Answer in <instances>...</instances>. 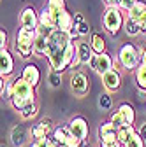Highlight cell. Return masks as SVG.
I'll return each mask as SVG.
<instances>
[{
  "instance_id": "6da1fadb",
  "label": "cell",
  "mask_w": 146,
  "mask_h": 147,
  "mask_svg": "<svg viewBox=\"0 0 146 147\" xmlns=\"http://www.w3.org/2000/svg\"><path fill=\"white\" fill-rule=\"evenodd\" d=\"M11 91H12V98H11V105L21 112V110L30 105V103H35V88L32 84H28L23 77H16L11 81Z\"/></svg>"
},
{
  "instance_id": "7a4b0ae2",
  "label": "cell",
  "mask_w": 146,
  "mask_h": 147,
  "mask_svg": "<svg viewBox=\"0 0 146 147\" xmlns=\"http://www.w3.org/2000/svg\"><path fill=\"white\" fill-rule=\"evenodd\" d=\"M118 63L129 72H136L141 65V49L134 44H123L118 51Z\"/></svg>"
},
{
  "instance_id": "3957f363",
  "label": "cell",
  "mask_w": 146,
  "mask_h": 147,
  "mask_svg": "<svg viewBox=\"0 0 146 147\" xmlns=\"http://www.w3.org/2000/svg\"><path fill=\"white\" fill-rule=\"evenodd\" d=\"M102 25H104V28H106L109 33H111L113 37H116L118 32H120V28L125 25L123 11H121L118 5H115V7H107L106 12H104V18H102Z\"/></svg>"
},
{
  "instance_id": "277c9868",
  "label": "cell",
  "mask_w": 146,
  "mask_h": 147,
  "mask_svg": "<svg viewBox=\"0 0 146 147\" xmlns=\"http://www.w3.org/2000/svg\"><path fill=\"white\" fill-rule=\"evenodd\" d=\"M111 121L116 128H121V126H129V124H134L136 121V110L130 103H121L118 109H116V112L111 114Z\"/></svg>"
},
{
  "instance_id": "5b68a950",
  "label": "cell",
  "mask_w": 146,
  "mask_h": 147,
  "mask_svg": "<svg viewBox=\"0 0 146 147\" xmlns=\"http://www.w3.org/2000/svg\"><path fill=\"white\" fill-rule=\"evenodd\" d=\"M69 131L74 135L79 142H85L88 138V133H90V126H88V121L83 117V116H74L69 123Z\"/></svg>"
},
{
  "instance_id": "8992f818",
  "label": "cell",
  "mask_w": 146,
  "mask_h": 147,
  "mask_svg": "<svg viewBox=\"0 0 146 147\" xmlns=\"http://www.w3.org/2000/svg\"><path fill=\"white\" fill-rule=\"evenodd\" d=\"M70 89L76 96H85L90 91V81L83 72H74L70 76Z\"/></svg>"
},
{
  "instance_id": "52a82bcc",
  "label": "cell",
  "mask_w": 146,
  "mask_h": 147,
  "mask_svg": "<svg viewBox=\"0 0 146 147\" xmlns=\"http://www.w3.org/2000/svg\"><path fill=\"white\" fill-rule=\"evenodd\" d=\"M100 77H102V86L106 88L107 93H116V91L121 88V74L116 68L106 72Z\"/></svg>"
},
{
  "instance_id": "ba28073f",
  "label": "cell",
  "mask_w": 146,
  "mask_h": 147,
  "mask_svg": "<svg viewBox=\"0 0 146 147\" xmlns=\"http://www.w3.org/2000/svg\"><path fill=\"white\" fill-rule=\"evenodd\" d=\"M20 23H21V28L37 30V26H39V12L33 7H25L21 16H20Z\"/></svg>"
},
{
  "instance_id": "9c48e42d",
  "label": "cell",
  "mask_w": 146,
  "mask_h": 147,
  "mask_svg": "<svg viewBox=\"0 0 146 147\" xmlns=\"http://www.w3.org/2000/svg\"><path fill=\"white\" fill-rule=\"evenodd\" d=\"M14 70V58L12 54L7 51V47L0 49V76L2 77H9Z\"/></svg>"
},
{
  "instance_id": "30bf717a",
  "label": "cell",
  "mask_w": 146,
  "mask_h": 147,
  "mask_svg": "<svg viewBox=\"0 0 146 147\" xmlns=\"http://www.w3.org/2000/svg\"><path fill=\"white\" fill-rule=\"evenodd\" d=\"M21 77H23L28 84H32L33 88H37V86H39V82H41V70H39V67H37V65H33V63H27V65H25V68H23V72H21Z\"/></svg>"
},
{
  "instance_id": "8fae6325",
  "label": "cell",
  "mask_w": 146,
  "mask_h": 147,
  "mask_svg": "<svg viewBox=\"0 0 146 147\" xmlns=\"http://www.w3.org/2000/svg\"><path fill=\"white\" fill-rule=\"evenodd\" d=\"M55 23H57V30H62V32L69 33L74 28V18L70 16V12L67 9H63L62 12H58L55 16Z\"/></svg>"
},
{
  "instance_id": "7c38bea8",
  "label": "cell",
  "mask_w": 146,
  "mask_h": 147,
  "mask_svg": "<svg viewBox=\"0 0 146 147\" xmlns=\"http://www.w3.org/2000/svg\"><path fill=\"white\" fill-rule=\"evenodd\" d=\"M11 144L14 147H23L27 144V128L23 124H16L11 130Z\"/></svg>"
},
{
  "instance_id": "4fadbf2b",
  "label": "cell",
  "mask_w": 146,
  "mask_h": 147,
  "mask_svg": "<svg viewBox=\"0 0 146 147\" xmlns=\"http://www.w3.org/2000/svg\"><path fill=\"white\" fill-rule=\"evenodd\" d=\"M78 46V58H79V61H81V65H88L90 63V60H92V56H93V49H92V46H90L88 42H85V40H81L79 44H76Z\"/></svg>"
},
{
  "instance_id": "5bb4252c",
  "label": "cell",
  "mask_w": 146,
  "mask_h": 147,
  "mask_svg": "<svg viewBox=\"0 0 146 147\" xmlns=\"http://www.w3.org/2000/svg\"><path fill=\"white\" fill-rule=\"evenodd\" d=\"M113 65H115V60L109 56L107 53H102V54H97V74L104 76L106 72L113 70Z\"/></svg>"
},
{
  "instance_id": "9a60e30c",
  "label": "cell",
  "mask_w": 146,
  "mask_h": 147,
  "mask_svg": "<svg viewBox=\"0 0 146 147\" xmlns=\"http://www.w3.org/2000/svg\"><path fill=\"white\" fill-rule=\"evenodd\" d=\"M48 47H49V40L42 35H37V39L33 42V54L35 56H44V54H48Z\"/></svg>"
},
{
  "instance_id": "2e32d148",
  "label": "cell",
  "mask_w": 146,
  "mask_h": 147,
  "mask_svg": "<svg viewBox=\"0 0 146 147\" xmlns=\"http://www.w3.org/2000/svg\"><path fill=\"white\" fill-rule=\"evenodd\" d=\"M90 46H92L95 54L106 53V40H104V37L100 33H92V37H90Z\"/></svg>"
},
{
  "instance_id": "e0dca14e",
  "label": "cell",
  "mask_w": 146,
  "mask_h": 147,
  "mask_svg": "<svg viewBox=\"0 0 146 147\" xmlns=\"http://www.w3.org/2000/svg\"><path fill=\"white\" fill-rule=\"evenodd\" d=\"M72 133L69 131V126L65 124V126H57L55 130L51 131V137L57 140L58 144H62V145H65V142H67V138L70 137Z\"/></svg>"
},
{
  "instance_id": "ac0fdd59",
  "label": "cell",
  "mask_w": 146,
  "mask_h": 147,
  "mask_svg": "<svg viewBox=\"0 0 146 147\" xmlns=\"http://www.w3.org/2000/svg\"><path fill=\"white\" fill-rule=\"evenodd\" d=\"M118 133V128L111 123V121H104L99 124V130H97V135H99V140L107 137V135H116Z\"/></svg>"
},
{
  "instance_id": "d6986e66",
  "label": "cell",
  "mask_w": 146,
  "mask_h": 147,
  "mask_svg": "<svg viewBox=\"0 0 146 147\" xmlns=\"http://www.w3.org/2000/svg\"><path fill=\"white\" fill-rule=\"evenodd\" d=\"M16 51H18V54H20L23 60H28L32 54H33V44L16 40Z\"/></svg>"
},
{
  "instance_id": "ffe728a7",
  "label": "cell",
  "mask_w": 146,
  "mask_h": 147,
  "mask_svg": "<svg viewBox=\"0 0 146 147\" xmlns=\"http://www.w3.org/2000/svg\"><path fill=\"white\" fill-rule=\"evenodd\" d=\"M137 130L134 128V124H129V126H121V128H118V133H116V137H118V142L121 144V147H123V144L129 140L134 133H136Z\"/></svg>"
},
{
  "instance_id": "44dd1931",
  "label": "cell",
  "mask_w": 146,
  "mask_h": 147,
  "mask_svg": "<svg viewBox=\"0 0 146 147\" xmlns=\"http://www.w3.org/2000/svg\"><path fill=\"white\" fill-rule=\"evenodd\" d=\"M144 12H146V4L143 2V0H139V2L129 11V18H130V20H134V21H141V18L144 16Z\"/></svg>"
},
{
  "instance_id": "7402d4cb",
  "label": "cell",
  "mask_w": 146,
  "mask_h": 147,
  "mask_svg": "<svg viewBox=\"0 0 146 147\" xmlns=\"http://www.w3.org/2000/svg\"><path fill=\"white\" fill-rule=\"evenodd\" d=\"M39 25H44V26H55L57 28V23H55V18L51 14V11L44 5L42 11L39 12Z\"/></svg>"
},
{
  "instance_id": "603a6c76",
  "label": "cell",
  "mask_w": 146,
  "mask_h": 147,
  "mask_svg": "<svg viewBox=\"0 0 146 147\" xmlns=\"http://www.w3.org/2000/svg\"><path fill=\"white\" fill-rule=\"evenodd\" d=\"M37 114H39V105H37V103H30V105H27V107L21 110V112H20L21 119H25V121L33 119Z\"/></svg>"
},
{
  "instance_id": "cb8c5ba5",
  "label": "cell",
  "mask_w": 146,
  "mask_h": 147,
  "mask_svg": "<svg viewBox=\"0 0 146 147\" xmlns=\"http://www.w3.org/2000/svg\"><path fill=\"white\" fill-rule=\"evenodd\" d=\"M134 76H136L137 88L146 91V65H139V67H137V70L134 72Z\"/></svg>"
},
{
  "instance_id": "d4e9b609",
  "label": "cell",
  "mask_w": 146,
  "mask_h": 147,
  "mask_svg": "<svg viewBox=\"0 0 146 147\" xmlns=\"http://www.w3.org/2000/svg\"><path fill=\"white\" fill-rule=\"evenodd\" d=\"M49 131L51 130H48L46 126H42L41 123H37V124H33V128H32V137L35 140H42V138H48L49 137Z\"/></svg>"
},
{
  "instance_id": "484cf974",
  "label": "cell",
  "mask_w": 146,
  "mask_h": 147,
  "mask_svg": "<svg viewBox=\"0 0 146 147\" xmlns=\"http://www.w3.org/2000/svg\"><path fill=\"white\" fill-rule=\"evenodd\" d=\"M125 32L129 33L130 37H136V35H139L143 30H141V26H139V23L137 21H134V20H130V18H127L125 20Z\"/></svg>"
},
{
  "instance_id": "4316f807",
  "label": "cell",
  "mask_w": 146,
  "mask_h": 147,
  "mask_svg": "<svg viewBox=\"0 0 146 147\" xmlns=\"http://www.w3.org/2000/svg\"><path fill=\"white\" fill-rule=\"evenodd\" d=\"M46 7L51 11V14H53V18H55L58 12H62V11L65 9V0H48Z\"/></svg>"
},
{
  "instance_id": "83f0119b",
  "label": "cell",
  "mask_w": 146,
  "mask_h": 147,
  "mask_svg": "<svg viewBox=\"0 0 146 147\" xmlns=\"http://www.w3.org/2000/svg\"><path fill=\"white\" fill-rule=\"evenodd\" d=\"M99 107L102 109V110H109L113 107V98H111V95L109 93H102L100 96H99Z\"/></svg>"
},
{
  "instance_id": "f1b7e54d",
  "label": "cell",
  "mask_w": 146,
  "mask_h": 147,
  "mask_svg": "<svg viewBox=\"0 0 146 147\" xmlns=\"http://www.w3.org/2000/svg\"><path fill=\"white\" fill-rule=\"evenodd\" d=\"M100 145L102 147H121V144L118 142L116 135H107V137L100 138Z\"/></svg>"
},
{
  "instance_id": "f546056e",
  "label": "cell",
  "mask_w": 146,
  "mask_h": 147,
  "mask_svg": "<svg viewBox=\"0 0 146 147\" xmlns=\"http://www.w3.org/2000/svg\"><path fill=\"white\" fill-rule=\"evenodd\" d=\"M123 147H144V140L137 135V131L123 144Z\"/></svg>"
},
{
  "instance_id": "4dcf8cb0",
  "label": "cell",
  "mask_w": 146,
  "mask_h": 147,
  "mask_svg": "<svg viewBox=\"0 0 146 147\" xmlns=\"http://www.w3.org/2000/svg\"><path fill=\"white\" fill-rule=\"evenodd\" d=\"M49 86L51 88H60L62 86V74L51 70V74H49Z\"/></svg>"
},
{
  "instance_id": "1f68e13d",
  "label": "cell",
  "mask_w": 146,
  "mask_h": 147,
  "mask_svg": "<svg viewBox=\"0 0 146 147\" xmlns=\"http://www.w3.org/2000/svg\"><path fill=\"white\" fill-rule=\"evenodd\" d=\"M55 26H44V25H39L37 26V35H42V37H46V39H49V37L55 33Z\"/></svg>"
},
{
  "instance_id": "d6a6232c",
  "label": "cell",
  "mask_w": 146,
  "mask_h": 147,
  "mask_svg": "<svg viewBox=\"0 0 146 147\" xmlns=\"http://www.w3.org/2000/svg\"><path fill=\"white\" fill-rule=\"evenodd\" d=\"M139 2V0H120V4H118V7L121 9V11H127V12H129L136 4Z\"/></svg>"
},
{
  "instance_id": "836d02e7",
  "label": "cell",
  "mask_w": 146,
  "mask_h": 147,
  "mask_svg": "<svg viewBox=\"0 0 146 147\" xmlns=\"http://www.w3.org/2000/svg\"><path fill=\"white\" fill-rule=\"evenodd\" d=\"M76 28H78V33H79V37H85V35H88V33H90V25H88L86 21L79 23Z\"/></svg>"
},
{
  "instance_id": "e575fe53",
  "label": "cell",
  "mask_w": 146,
  "mask_h": 147,
  "mask_svg": "<svg viewBox=\"0 0 146 147\" xmlns=\"http://www.w3.org/2000/svg\"><path fill=\"white\" fill-rule=\"evenodd\" d=\"M30 147H51L49 137H48V138H42V140H33V142L30 144Z\"/></svg>"
},
{
  "instance_id": "d590c367",
  "label": "cell",
  "mask_w": 146,
  "mask_h": 147,
  "mask_svg": "<svg viewBox=\"0 0 146 147\" xmlns=\"http://www.w3.org/2000/svg\"><path fill=\"white\" fill-rule=\"evenodd\" d=\"M81 144H83V142H79L74 135H70V137L67 138V142H65V147H81Z\"/></svg>"
},
{
  "instance_id": "8d00e7d4",
  "label": "cell",
  "mask_w": 146,
  "mask_h": 147,
  "mask_svg": "<svg viewBox=\"0 0 146 147\" xmlns=\"http://www.w3.org/2000/svg\"><path fill=\"white\" fill-rule=\"evenodd\" d=\"M4 47H7V32L2 28L0 30V49H4Z\"/></svg>"
},
{
  "instance_id": "74e56055",
  "label": "cell",
  "mask_w": 146,
  "mask_h": 147,
  "mask_svg": "<svg viewBox=\"0 0 146 147\" xmlns=\"http://www.w3.org/2000/svg\"><path fill=\"white\" fill-rule=\"evenodd\" d=\"M137 135H139V137L146 142V123H143V124L137 128Z\"/></svg>"
},
{
  "instance_id": "f35d334b",
  "label": "cell",
  "mask_w": 146,
  "mask_h": 147,
  "mask_svg": "<svg viewBox=\"0 0 146 147\" xmlns=\"http://www.w3.org/2000/svg\"><path fill=\"white\" fill-rule=\"evenodd\" d=\"M39 123H41L42 126H46V128H48V130H51V131L55 130V128H53V121H51L49 117H44V119H41Z\"/></svg>"
},
{
  "instance_id": "ab89813d",
  "label": "cell",
  "mask_w": 146,
  "mask_h": 147,
  "mask_svg": "<svg viewBox=\"0 0 146 147\" xmlns=\"http://www.w3.org/2000/svg\"><path fill=\"white\" fill-rule=\"evenodd\" d=\"M90 68H92V70H95L97 72V54H93V56H92V60H90Z\"/></svg>"
},
{
  "instance_id": "60d3db41",
  "label": "cell",
  "mask_w": 146,
  "mask_h": 147,
  "mask_svg": "<svg viewBox=\"0 0 146 147\" xmlns=\"http://www.w3.org/2000/svg\"><path fill=\"white\" fill-rule=\"evenodd\" d=\"M85 21V18H83V14H74V26H78L79 23H83Z\"/></svg>"
},
{
  "instance_id": "b9f144b4",
  "label": "cell",
  "mask_w": 146,
  "mask_h": 147,
  "mask_svg": "<svg viewBox=\"0 0 146 147\" xmlns=\"http://www.w3.org/2000/svg\"><path fill=\"white\" fill-rule=\"evenodd\" d=\"M141 65H146V46L141 47Z\"/></svg>"
},
{
  "instance_id": "7bdbcfd3",
  "label": "cell",
  "mask_w": 146,
  "mask_h": 147,
  "mask_svg": "<svg viewBox=\"0 0 146 147\" xmlns=\"http://www.w3.org/2000/svg\"><path fill=\"white\" fill-rule=\"evenodd\" d=\"M104 2L107 4V7H115V5L120 4V0H104Z\"/></svg>"
},
{
  "instance_id": "ee69618b",
  "label": "cell",
  "mask_w": 146,
  "mask_h": 147,
  "mask_svg": "<svg viewBox=\"0 0 146 147\" xmlns=\"http://www.w3.org/2000/svg\"><path fill=\"white\" fill-rule=\"evenodd\" d=\"M81 147H86V145H81Z\"/></svg>"
}]
</instances>
